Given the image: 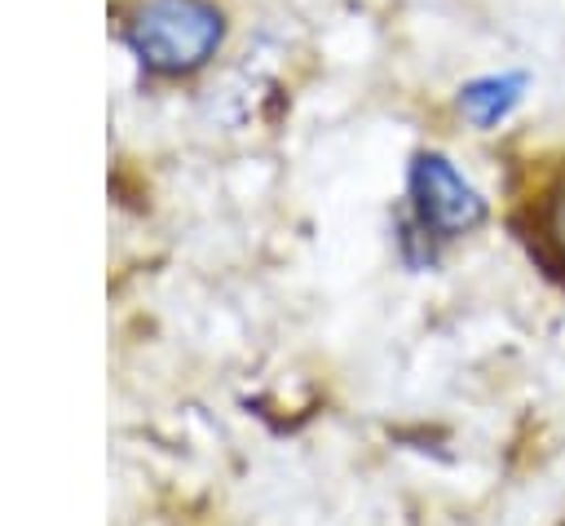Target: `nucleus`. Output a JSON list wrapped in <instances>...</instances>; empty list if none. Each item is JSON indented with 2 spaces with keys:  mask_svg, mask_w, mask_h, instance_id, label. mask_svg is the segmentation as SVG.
<instances>
[{
  "mask_svg": "<svg viewBox=\"0 0 565 526\" xmlns=\"http://www.w3.org/2000/svg\"><path fill=\"white\" fill-rule=\"evenodd\" d=\"M132 53L163 75L194 71L221 44V13L207 0H150L128 22Z\"/></svg>",
  "mask_w": 565,
  "mask_h": 526,
  "instance_id": "1",
  "label": "nucleus"
},
{
  "mask_svg": "<svg viewBox=\"0 0 565 526\" xmlns=\"http://www.w3.org/2000/svg\"><path fill=\"white\" fill-rule=\"evenodd\" d=\"M406 194H411V221L437 243L472 234L490 217V203L481 199V190L437 150H419L411 159Z\"/></svg>",
  "mask_w": 565,
  "mask_h": 526,
  "instance_id": "2",
  "label": "nucleus"
},
{
  "mask_svg": "<svg viewBox=\"0 0 565 526\" xmlns=\"http://www.w3.org/2000/svg\"><path fill=\"white\" fill-rule=\"evenodd\" d=\"M525 93V75L521 71H503V75H481L472 84L459 88V111L477 124V128H494L499 119H508V111L521 102Z\"/></svg>",
  "mask_w": 565,
  "mask_h": 526,
  "instance_id": "3",
  "label": "nucleus"
},
{
  "mask_svg": "<svg viewBox=\"0 0 565 526\" xmlns=\"http://www.w3.org/2000/svg\"><path fill=\"white\" fill-rule=\"evenodd\" d=\"M534 243L547 265L565 270V172H556L534 203Z\"/></svg>",
  "mask_w": 565,
  "mask_h": 526,
  "instance_id": "4",
  "label": "nucleus"
}]
</instances>
